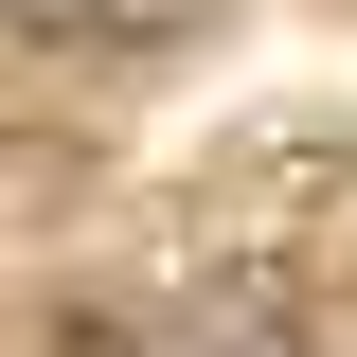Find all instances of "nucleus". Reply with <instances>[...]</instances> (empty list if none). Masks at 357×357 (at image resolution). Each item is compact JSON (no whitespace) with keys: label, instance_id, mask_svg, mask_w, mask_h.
<instances>
[{"label":"nucleus","instance_id":"nucleus-1","mask_svg":"<svg viewBox=\"0 0 357 357\" xmlns=\"http://www.w3.org/2000/svg\"><path fill=\"white\" fill-rule=\"evenodd\" d=\"M36 54H143V36H197V0H0Z\"/></svg>","mask_w":357,"mask_h":357}]
</instances>
